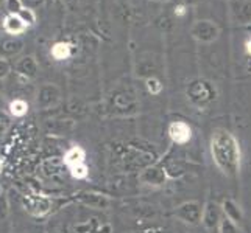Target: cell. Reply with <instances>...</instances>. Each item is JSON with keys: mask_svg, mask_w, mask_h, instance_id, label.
Returning a JSON list of instances; mask_svg holds the SVG:
<instances>
[{"mask_svg": "<svg viewBox=\"0 0 251 233\" xmlns=\"http://www.w3.org/2000/svg\"><path fill=\"white\" fill-rule=\"evenodd\" d=\"M211 154L217 168L225 176L240 171V146L236 137L226 129H215L211 137Z\"/></svg>", "mask_w": 251, "mask_h": 233, "instance_id": "6da1fadb", "label": "cell"}, {"mask_svg": "<svg viewBox=\"0 0 251 233\" xmlns=\"http://www.w3.org/2000/svg\"><path fill=\"white\" fill-rule=\"evenodd\" d=\"M64 163L71 169V174L75 179H86L89 174V168L86 165V151L81 146L75 145L64 154Z\"/></svg>", "mask_w": 251, "mask_h": 233, "instance_id": "7a4b0ae2", "label": "cell"}, {"mask_svg": "<svg viewBox=\"0 0 251 233\" xmlns=\"http://www.w3.org/2000/svg\"><path fill=\"white\" fill-rule=\"evenodd\" d=\"M192 36L197 41L201 42H212L219 38L220 30L217 27V23H214L212 21H198L192 25Z\"/></svg>", "mask_w": 251, "mask_h": 233, "instance_id": "3957f363", "label": "cell"}, {"mask_svg": "<svg viewBox=\"0 0 251 233\" xmlns=\"http://www.w3.org/2000/svg\"><path fill=\"white\" fill-rule=\"evenodd\" d=\"M169 137L178 145H186L192 139V129L184 122H173L169 126Z\"/></svg>", "mask_w": 251, "mask_h": 233, "instance_id": "277c9868", "label": "cell"}, {"mask_svg": "<svg viewBox=\"0 0 251 233\" xmlns=\"http://www.w3.org/2000/svg\"><path fill=\"white\" fill-rule=\"evenodd\" d=\"M229 6L236 21H239L240 23L251 22V2H248V0H231Z\"/></svg>", "mask_w": 251, "mask_h": 233, "instance_id": "5b68a950", "label": "cell"}, {"mask_svg": "<svg viewBox=\"0 0 251 233\" xmlns=\"http://www.w3.org/2000/svg\"><path fill=\"white\" fill-rule=\"evenodd\" d=\"M2 27L8 34L17 36V34H22L25 30H27L28 25L25 23L17 14H8V16H5V19L2 22Z\"/></svg>", "mask_w": 251, "mask_h": 233, "instance_id": "8992f818", "label": "cell"}, {"mask_svg": "<svg viewBox=\"0 0 251 233\" xmlns=\"http://www.w3.org/2000/svg\"><path fill=\"white\" fill-rule=\"evenodd\" d=\"M58 100V89L51 84H46L39 89L36 105L38 107H49Z\"/></svg>", "mask_w": 251, "mask_h": 233, "instance_id": "52a82bcc", "label": "cell"}, {"mask_svg": "<svg viewBox=\"0 0 251 233\" xmlns=\"http://www.w3.org/2000/svg\"><path fill=\"white\" fill-rule=\"evenodd\" d=\"M16 72L24 78H34L38 73V63L33 56H24L16 64Z\"/></svg>", "mask_w": 251, "mask_h": 233, "instance_id": "ba28073f", "label": "cell"}, {"mask_svg": "<svg viewBox=\"0 0 251 233\" xmlns=\"http://www.w3.org/2000/svg\"><path fill=\"white\" fill-rule=\"evenodd\" d=\"M24 48V42L17 38H10L0 42V56L2 58H10L17 55Z\"/></svg>", "mask_w": 251, "mask_h": 233, "instance_id": "9c48e42d", "label": "cell"}, {"mask_svg": "<svg viewBox=\"0 0 251 233\" xmlns=\"http://www.w3.org/2000/svg\"><path fill=\"white\" fill-rule=\"evenodd\" d=\"M27 209L31 214L34 216H42L49 212V201L44 199V197H30V199L25 202Z\"/></svg>", "mask_w": 251, "mask_h": 233, "instance_id": "30bf717a", "label": "cell"}, {"mask_svg": "<svg viewBox=\"0 0 251 233\" xmlns=\"http://www.w3.org/2000/svg\"><path fill=\"white\" fill-rule=\"evenodd\" d=\"M50 55L55 61H64V59H67L72 55V44H69V42H56L51 47Z\"/></svg>", "mask_w": 251, "mask_h": 233, "instance_id": "8fae6325", "label": "cell"}, {"mask_svg": "<svg viewBox=\"0 0 251 233\" xmlns=\"http://www.w3.org/2000/svg\"><path fill=\"white\" fill-rule=\"evenodd\" d=\"M8 109H10V114L13 117H17V118H22L28 114V103L22 100V98H16L10 103V106H8Z\"/></svg>", "mask_w": 251, "mask_h": 233, "instance_id": "7c38bea8", "label": "cell"}, {"mask_svg": "<svg viewBox=\"0 0 251 233\" xmlns=\"http://www.w3.org/2000/svg\"><path fill=\"white\" fill-rule=\"evenodd\" d=\"M17 16H19L21 19L28 25V27H30V25H33L34 22H36V14H34V11L31 10V8H25V6H24Z\"/></svg>", "mask_w": 251, "mask_h": 233, "instance_id": "4fadbf2b", "label": "cell"}, {"mask_svg": "<svg viewBox=\"0 0 251 233\" xmlns=\"http://www.w3.org/2000/svg\"><path fill=\"white\" fill-rule=\"evenodd\" d=\"M147 89H149L151 95H158L162 89V84L156 78H149V80H147Z\"/></svg>", "mask_w": 251, "mask_h": 233, "instance_id": "5bb4252c", "label": "cell"}, {"mask_svg": "<svg viewBox=\"0 0 251 233\" xmlns=\"http://www.w3.org/2000/svg\"><path fill=\"white\" fill-rule=\"evenodd\" d=\"M22 8H24L22 0H6V10L10 14H19Z\"/></svg>", "mask_w": 251, "mask_h": 233, "instance_id": "9a60e30c", "label": "cell"}, {"mask_svg": "<svg viewBox=\"0 0 251 233\" xmlns=\"http://www.w3.org/2000/svg\"><path fill=\"white\" fill-rule=\"evenodd\" d=\"M11 72V64L5 58H0V80H3Z\"/></svg>", "mask_w": 251, "mask_h": 233, "instance_id": "2e32d148", "label": "cell"}, {"mask_svg": "<svg viewBox=\"0 0 251 233\" xmlns=\"http://www.w3.org/2000/svg\"><path fill=\"white\" fill-rule=\"evenodd\" d=\"M10 123H11V118L8 114L0 110V135H2L8 127H10Z\"/></svg>", "mask_w": 251, "mask_h": 233, "instance_id": "e0dca14e", "label": "cell"}, {"mask_svg": "<svg viewBox=\"0 0 251 233\" xmlns=\"http://www.w3.org/2000/svg\"><path fill=\"white\" fill-rule=\"evenodd\" d=\"M6 214H8V201L5 194L0 193V219L6 218Z\"/></svg>", "mask_w": 251, "mask_h": 233, "instance_id": "ac0fdd59", "label": "cell"}, {"mask_svg": "<svg viewBox=\"0 0 251 233\" xmlns=\"http://www.w3.org/2000/svg\"><path fill=\"white\" fill-rule=\"evenodd\" d=\"M175 14H176V16H184V14H186V8H184L183 5H178V6L175 8Z\"/></svg>", "mask_w": 251, "mask_h": 233, "instance_id": "d6986e66", "label": "cell"}, {"mask_svg": "<svg viewBox=\"0 0 251 233\" xmlns=\"http://www.w3.org/2000/svg\"><path fill=\"white\" fill-rule=\"evenodd\" d=\"M64 3L69 6V8H72L74 5H76V3H78V0H64Z\"/></svg>", "mask_w": 251, "mask_h": 233, "instance_id": "ffe728a7", "label": "cell"}, {"mask_svg": "<svg viewBox=\"0 0 251 233\" xmlns=\"http://www.w3.org/2000/svg\"><path fill=\"white\" fill-rule=\"evenodd\" d=\"M245 50H247V53L251 56V39H250V41H247V44H245Z\"/></svg>", "mask_w": 251, "mask_h": 233, "instance_id": "44dd1931", "label": "cell"}, {"mask_svg": "<svg viewBox=\"0 0 251 233\" xmlns=\"http://www.w3.org/2000/svg\"><path fill=\"white\" fill-rule=\"evenodd\" d=\"M3 172V162H2V159H0V174Z\"/></svg>", "mask_w": 251, "mask_h": 233, "instance_id": "7402d4cb", "label": "cell"}, {"mask_svg": "<svg viewBox=\"0 0 251 233\" xmlns=\"http://www.w3.org/2000/svg\"><path fill=\"white\" fill-rule=\"evenodd\" d=\"M3 105V100H2V97H0V106H2Z\"/></svg>", "mask_w": 251, "mask_h": 233, "instance_id": "603a6c76", "label": "cell"}, {"mask_svg": "<svg viewBox=\"0 0 251 233\" xmlns=\"http://www.w3.org/2000/svg\"><path fill=\"white\" fill-rule=\"evenodd\" d=\"M0 3H2V0H0Z\"/></svg>", "mask_w": 251, "mask_h": 233, "instance_id": "cb8c5ba5", "label": "cell"}]
</instances>
